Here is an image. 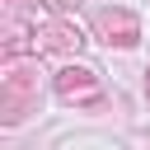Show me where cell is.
Returning a JSON list of instances; mask_svg holds the SVG:
<instances>
[{
	"instance_id": "6",
	"label": "cell",
	"mask_w": 150,
	"mask_h": 150,
	"mask_svg": "<svg viewBox=\"0 0 150 150\" xmlns=\"http://www.w3.org/2000/svg\"><path fill=\"white\" fill-rule=\"evenodd\" d=\"M47 9H56V14H70V9H80V0H42Z\"/></svg>"
},
{
	"instance_id": "4",
	"label": "cell",
	"mask_w": 150,
	"mask_h": 150,
	"mask_svg": "<svg viewBox=\"0 0 150 150\" xmlns=\"http://www.w3.org/2000/svg\"><path fill=\"white\" fill-rule=\"evenodd\" d=\"M33 42H38V52H61V56H70V52H80L84 47V38H80V28L75 23H47V28H38L33 33Z\"/></svg>"
},
{
	"instance_id": "1",
	"label": "cell",
	"mask_w": 150,
	"mask_h": 150,
	"mask_svg": "<svg viewBox=\"0 0 150 150\" xmlns=\"http://www.w3.org/2000/svg\"><path fill=\"white\" fill-rule=\"evenodd\" d=\"M38 108V61L28 56H9L5 75H0V122L14 127L23 122V112Z\"/></svg>"
},
{
	"instance_id": "2",
	"label": "cell",
	"mask_w": 150,
	"mask_h": 150,
	"mask_svg": "<svg viewBox=\"0 0 150 150\" xmlns=\"http://www.w3.org/2000/svg\"><path fill=\"white\" fill-rule=\"evenodd\" d=\"M94 28H98V38H103L108 47H136V42H141L136 14H131V9H117V5L98 9V14H94Z\"/></svg>"
},
{
	"instance_id": "5",
	"label": "cell",
	"mask_w": 150,
	"mask_h": 150,
	"mask_svg": "<svg viewBox=\"0 0 150 150\" xmlns=\"http://www.w3.org/2000/svg\"><path fill=\"white\" fill-rule=\"evenodd\" d=\"M28 38H33V33L9 14V19H5V56H23V52H28Z\"/></svg>"
},
{
	"instance_id": "3",
	"label": "cell",
	"mask_w": 150,
	"mask_h": 150,
	"mask_svg": "<svg viewBox=\"0 0 150 150\" xmlns=\"http://www.w3.org/2000/svg\"><path fill=\"white\" fill-rule=\"evenodd\" d=\"M56 98H66V103H98V75L89 66L56 70Z\"/></svg>"
}]
</instances>
